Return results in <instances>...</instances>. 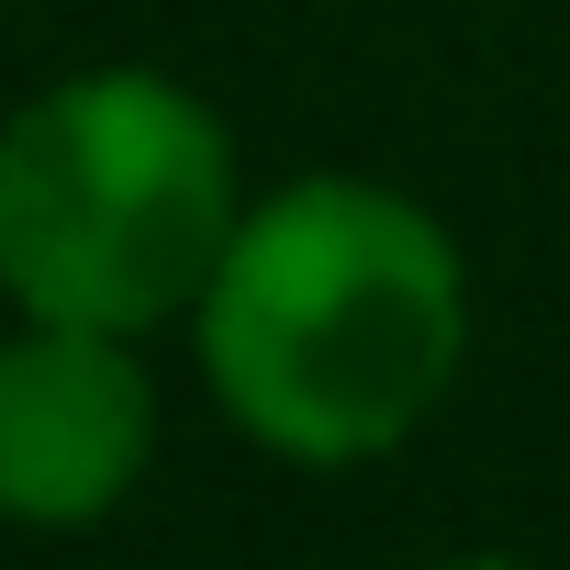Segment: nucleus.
Masks as SVG:
<instances>
[{
  "instance_id": "nucleus-1",
  "label": "nucleus",
  "mask_w": 570,
  "mask_h": 570,
  "mask_svg": "<svg viewBox=\"0 0 570 570\" xmlns=\"http://www.w3.org/2000/svg\"><path fill=\"white\" fill-rule=\"evenodd\" d=\"M190 347L246 448L292 470H381L470 370V257L414 190L303 168L246 190L190 303Z\"/></svg>"
},
{
  "instance_id": "nucleus-2",
  "label": "nucleus",
  "mask_w": 570,
  "mask_h": 570,
  "mask_svg": "<svg viewBox=\"0 0 570 570\" xmlns=\"http://www.w3.org/2000/svg\"><path fill=\"white\" fill-rule=\"evenodd\" d=\"M246 213L235 124L168 68H68L0 124V303L157 336Z\"/></svg>"
},
{
  "instance_id": "nucleus-3",
  "label": "nucleus",
  "mask_w": 570,
  "mask_h": 570,
  "mask_svg": "<svg viewBox=\"0 0 570 570\" xmlns=\"http://www.w3.org/2000/svg\"><path fill=\"white\" fill-rule=\"evenodd\" d=\"M157 470V370L135 336L12 314L0 336V525L90 537Z\"/></svg>"
},
{
  "instance_id": "nucleus-4",
  "label": "nucleus",
  "mask_w": 570,
  "mask_h": 570,
  "mask_svg": "<svg viewBox=\"0 0 570 570\" xmlns=\"http://www.w3.org/2000/svg\"><path fill=\"white\" fill-rule=\"evenodd\" d=\"M425 570H537V559H503V548H459V559H425Z\"/></svg>"
}]
</instances>
